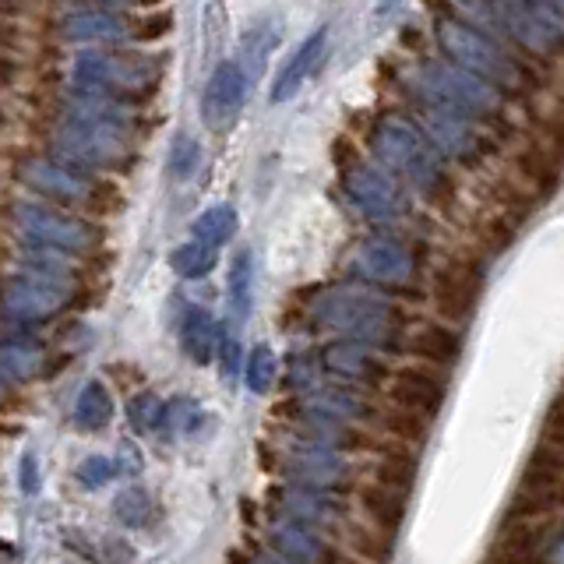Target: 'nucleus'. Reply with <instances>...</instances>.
<instances>
[{
    "mask_svg": "<svg viewBox=\"0 0 564 564\" xmlns=\"http://www.w3.org/2000/svg\"><path fill=\"white\" fill-rule=\"evenodd\" d=\"M286 473L293 487H307V490H325L335 494L343 490L349 480V463L346 452L328 448V445H314V441L296 437L286 448Z\"/></svg>",
    "mask_w": 564,
    "mask_h": 564,
    "instance_id": "dca6fc26",
    "label": "nucleus"
},
{
    "mask_svg": "<svg viewBox=\"0 0 564 564\" xmlns=\"http://www.w3.org/2000/svg\"><path fill=\"white\" fill-rule=\"evenodd\" d=\"M11 226L35 247H53V251H88L96 247L99 234L96 226H88L85 219L70 216L64 208L40 205V202H18L11 208Z\"/></svg>",
    "mask_w": 564,
    "mask_h": 564,
    "instance_id": "1a4fd4ad",
    "label": "nucleus"
},
{
    "mask_svg": "<svg viewBox=\"0 0 564 564\" xmlns=\"http://www.w3.org/2000/svg\"><path fill=\"white\" fill-rule=\"evenodd\" d=\"M22 490L40 494V458H35V452L22 455Z\"/></svg>",
    "mask_w": 564,
    "mask_h": 564,
    "instance_id": "a18cd8bd",
    "label": "nucleus"
},
{
    "mask_svg": "<svg viewBox=\"0 0 564 564\" xmlns=\"http://www.w3.org/2000/svg\"><path fill=\"white\" fill-rule=\"evenodd\" d=\"M113 516H117L123 525L141 529V525H145V522L152 519V501H149V494L141 490V487L120 490V494H117V501H113Z\"/></svg>",
    "mask_w": 564,
    "mask_h": 564,
    "instance_id": "ea45409f",
    "label": "nucleus"
},
{
    "mask_svg": "<svg viewBox=\"0 0 564 564\" xmlns=\"http://www.w3.org/2000/svg\"><path fill=\"white\" fill-rule=\"evenodd\" d=\"M410 93L416 96L420 110L463 117V120H476V123L498 120L501 102H505L498 88H490L487 82H480L463 67H455L445 57L416 64L410 75Z\"/></svg>",
    "mask_w": 564,
    "mask_h": 564,
    "instance_id": "20e7f679",
    "label": "nucleus"
},
{
    "mask_svg": "<svg viewBox=\"0 0 564 564\" xmlns=\"http://www.w3.org/2000/svg\"><path fill=\"white\" fill-rule=\"evenodd\" d=\"M311 317L317 328L339 335L346 343L370 349H402V317L399 307L381 290L367 282H335L314 296Z\"/></svg>",
    "mask_w": 564,
    "mask_h": 564,
    "instance_id": "f257e3e1",
    "label": "nucleus"
},
{
    "mask_svg": "<svg viewBox=\"0 0 564 564\" xmlns=\"http://www.w3.org/2000/svg\"><path fill=\"white\" fill-rule=\"evenodd\" d=\"M113 473L117 466L110 463V458H102V455H88L85 463L78 466V484L88 487V490H99L106 480H113Z\"/></svg>",
    "mask_w": 564,
    "mask_h": 564,
    "instance_id": "37998d69",
    "label": "nucleus"
},
{
    "mask_svg": "<svg viewBox=\"0 0 564 564\" xmlns=\"http://www.w3.org/2000/svg\"><path fill=\"white\" fill-rule=\"evenodd\" d=\"M272 554L286 557L290 564H346L343 554L328 543V536L293 525L286 519L272 525Z\"/></svg>",
    "mask_w": 564,
    "mask_h": 564,
    "instance_id": "4be33fe9",
    "label": "nucleus"
},
{
    "mask_svg": "<svg viewBox=\"0 0 564 564\" xmlns=\"http://www.w3.org/2000/svg\"><path fill=\"white\" fill-rule=\"evenodd\" d=\"M463 22L484 32H505L511 43L522 46L533 57H546L564 46V4L561 0H536V4H480V8H458Z\"/></svg>",
    "mask_w": 564,
    "mask_h": 564,
    "instance_id": "423d86ee",
    "label": "nucleus"
},
{
    "mask_svg": "<svg viewBox=\"0 0 564 564\" xmlns=\"http://www.w3.org/2000/svg\"><path fill=\"white\" fill-rule=\"evenodd\" d=\"M22 264H25V272H40V275L67 279V282H70V272H75V261H70L67 251H53V247H35V243L22 247Z\"/></svg>",
    "mask_w": 564,
    "mask_h": 564,
    "instance_id": "f704fd0d",
    "label": "nucleus"
},
{
    "mask_svg": "<svg viewBox=\"0 0 564 564\" xmlns=\"http://www.w3.org/2000/svg\"><path fill=\"white\" fill-rule=\"evenodd\" d=\"M247 564H290L286 557H279V554H258V557H251Z\"/></svg>",
    "mask_w": 564,
    "mask_h": 564,
    "instance_id": "09e8293b",
    "label": "nucleus"
},
{
    "mask_svg": "<svg viewBox=\"0 0 564 564\" xmlns=\"http://www.w3.org/2000/svg\"><path fill=\"white\" fill-rule=\"evenodd\" d=\"M349 159L339 163V181L349 205L360 212L367 223H392L405 212V194L402 184L395 181L384 166L375 159H364L352 149H346Z\"/></svg>",
    "mask_w": 564,
    "mask_h": 564,
    "instance_id": "6e6552de",
    "label": "nucleus"
},
{
    "mask_svg": "<svg viewBox=\"0 0 564 564\" xmlns=\"http://www.w3.org/2000/svg\"><path fill=\"white\" fill-rule=\"evenodd\" d=\"M53 159L78 173L93 176L96 170H120L134 159V141L128 120H85L61 117L50 138Z\"/></svg>",
    "mask_w": 564,
    "mask_h": 564,
    "instance_id": "39448f33",
    "label": "nucleus"
},
{
    "mask_svg": "<svg viewBox=\"0 0 564 564\" xmlns=\"http://www.w3.org/2000/svg\"><path fill=\"white\" fill-rule=\"evenodd\" d=\"M484 290V269L473 258H448L434 269L431 279V307L441 325H466Z\"/></svg>",
    "mask_w": 564,
    "mask_h": 564,
    "instance_id": "9b49d317",
    "label": "nucleus"
},
{
    "mask_svg": "<svg viewBox=\"0 0 564 564\" xmlns=\"http://www.w3.org/2000/svg\"><path fill=\"white\" fill-rule=\"evenodd\" d=\"M43 367V349L35 343H0V378L25 381Z\"/></svg>",
    "mask_w": 564,
    "mask_h": 564,
    "instance_id": "473e14b6",
    "label": "nucleus"
},
{
    "mask_svg": "<svg viewBox=\"0 0 564 564\" xmlns=\"http://www.w3.org/2000/svg\"><path fill=\"white\" fill-rule=\"evenodd\" d=\"M405 339H410L405 349H410L420 364L437 367V370H448L458 357H463V332L452 325H441V322L420 325L413 335H405Z\"/></svg>",
    "mask_w": 564,
    "mask_h": 564,
    "instance_id": "b1692460",
    "label": "nucleus"
},
{
    "mask_svg": "<svg viewBox=\"0 0 564 564\" xmlns=\"http://www.w3.org/2000/svg\"><path fill=\"white\" fill-rule=\"evenodd\" d=\"M194 240L205 243V247H223L226 240H234L237 234V212L229 205H216V208H205L198 219H194Z\"/></svg>",
    "mask_w": 564,
    "mask_h": 564,
    "instance_id": "2f4dec72",
    "label": "nucleus"
},
{
    "mask_svg": "<svg viewBox=\"0 0 564 564\" xmlns=\"http://www.w3.org/2000/svg\"><path fill=\"white\" fill-rule=\"evenodd\" d=\"M198 420H202V405L181 395V399H173L163 405V420H159V431L163 434H191L194 427H198Z\"/></svg>",
    "mask_w": 564,
    "mask_h": 564,
    "instance_id": "4c0bfd02",
    "label": "nucleus"
},
{
    "mask_svg": "<svg viewBox=\"0 0 564 564\" xmlns=\"http://www.w3.org/2000/svg\"><path fill=\"white\" fill-rule=\"evenodd\" d=\"M275 375H279V360L269 346H254L251 357H247V367H243V378H247V388H251L254 395H264L269 388L275 384Z\"/></svg>",
    "mask_w": 564,
    "mask_h": 564,
    "instance_id": "e433bc0d",
    "label": "nucleus"
},
{
    "mask_svg": "<svg viewBox=\"0 0 564 564\" xmlns=\"http://www.w3.org/2000/svg\"><path fill=\"white\" fill-rule=\"evenodd\" d=\"M18 176H22V184L29 191L46 194V198L61 202V205H82V208L93 205L96 187H99V176L70 170V166L57 163L53 155L25 159V163L18 166Z\"/></svg>",
    "mask_w": 564,
    "mask_h": 564,
    "instance_id": "2eb2a0df",
    "label": "nucleus"
},
{
    "mask_svg": "<svg viewBox=\"0 0 564 564\" xmlns=\"http://www.w3.org/2000/svg\"><path fill=\"white\" fill-rule=\"evenodd\" d=\"M282 43V25L279 18H258L243 29L240 35V57H237V67L243 70L247 82H258L264 64H269L272 50Z\"/></svg>",
    "mask_w": 564,
    "mask_h": 564,
    "instance_id": "bb28decb",
    "label": "nucleus"
},
{
    "mask_svg": "<svg viewBox=\"0 0 564 564\" xmlns=\"http://www.w3.org/2000/svg\"><path fill=\"white\" fill-rule=\"evenodd\" d=\"M75 85L96 88L120 102L141 99L163 78V61L152 53H128V50H82L70 64Z\"/></svg>",
    "mask_w": 564,
    "mask_h": 564,
    "instance_id": "0eeeda50",
    "label": "nucleus"
},
{
    "mask_svg": "<svg viewBox=\"0 0 564 564\" xmlns=\"http://www.w3.org/2000/svg\"><path fill=\"white\" fill-rule=\"evenodd\" d=\"M70 296H75V286L67 279L22 272L0 286V311L22 325H40L50 322L53 314H61L70 304Z\"/></svg>",
    "mask_w": 564,
    "mask_h": 564,
    "instance_id": "f8f14e48",
    "label": "nucleus"
},
{
    "mask_svg": "<svg viewBox=\"0 0 564 564\" xmlns=\"http://www.w3.org/2000/svg\"><path fill=\"white\" fill-rule=\"evenodd\" d=\"M370 155L384 166L395 181H405L416 187L423 198L434 205H448L455 194L452 173L441 163L437 149L431 145L427 131L420 128L413 117L402 113H381L370 128Z\"/></svg>",
    "mask_w": 564,
    "mask_h": 564,
    "instance_id": "f03ea898",
    "label": "nucleus"
},
{
    "mask_svg": "<svg viewBox=\"0 0 564 564\" xmlns=\"http://www.w3.org/2000/svg\"><path fill=\"white\" fill-rule=\"evenodd\" d=\"M170 176L173 181H191L202 166V145L191 134H176L170 145Z\"/></svg>",
    "mask_w": 564,
    "mask_h": 564,
    "instance_id": "58836bf2",
    "label": "nucleus"
},
{
    "mask_svg": "<svg viewBox=\"0 0 564 564\" xmlns=\"http://www.w3.org/2000/svg\"><path fill=\"white\" fill-rule=\"evenodd\" d=\"M14 46H18V32H14V25L0 22V53H11Z\"/></svg>",
    "mask_w": 564,
    "mask_h": 564,
    "instance_id": "de8ad7c7",
    "label": "nucleus"
},
{
    "mask_svg": "<svg viewBox=\"0 0 564 564\" xmlns=\"http://www.w3.org/2000/svg\"><path fill=\"white\" fill-rule=\"evenodd\" d=\"M437 46L445 53V61L469 70V75L487 82L490 88H498L501 96L505 93L519 96L525 88H533V82H536L533 67H529L522 57H516L498 35L463 22L458 14L441 18L437 22Z\"/></svg>",
    "mask_w": 564,
    "mask_h": 564,
    "instance_id": "7ed1b4c3",
    "label": "nucleus"
},
{
    "mask_svg": "<svg viewBox=\"0 0 564 564\" xmlns=\"http://www.w3.org/2000/svg\"><path fill=\"white\" fill-rule=\"evenodd\" d=\"M346 540H349V546L357 551L367 564H381V561H388L392 557V536H384L381 529H375L370 522H349L346 525Z\"/></svg>",
    "mask_w": 564,
    "mask_h": 564,
    "instance_id": "72a5a7b5",
    "label": "nucleus"
},
{
    "mask_svg": "<svg viewBox=\"0 0 564 564\" xmlns=\"http://www.w3.org/2000/svg\"><path fill=\"white\" fill-rule=\"evenodd\" d=\"M226 300H229V314L234 322H247L254 304V258L251 251H237L234 264H229V286H226Z\"/></svg>",
    "mask_w": 564,
    "mask_h": 564,
    "instance_id": "c756f323",
    "label": "nucleus"
},
{
    "mask_svg": "<svg viewBox=\"0 0 564 564\" xmlns=\"http://www.w3.org/2000/svg\"><path fill=\"white\" fill-rule=\"evenodd\" d=\"M304 405H307V413L349 423V427H357V423H375L384 413V410H378V402L370 399L364 388H349V384L343 388V384H322V381H314L304 392Z\"/></svg>",
    "mask_w": 564,
    "mask_h": 564,
    "instance_id": "aec40b11",
    "label": "nucleus"
},
{
    "mask_svg": "<svg viewBox=\"0 0 564 564\" xmlns=\"http://www.w3.org/2000/svg\"><path fill=\"white\" fill-rule=\"evenodd\" d=\"M346 564H367V561H346Z\"/></svg>",
    "mask_w": 564,
    "mask_h": 564,
    "instance_id": "8fccbe9b",
    "label": "nucleus"
},
{
    "mask_svg": "<svg viewBox=\"0 0 564 564\" xmlns=\"http://www.w3.org/2000/svg\"><path fill=\"white\" fill-rule=\"evenodd\" d=\"M14 78H18V61L8 57V53H0V93H4V88H11Z\"/></svg>",
    "mask_w": 564,
    "mask_h": 564,
    "instance_id": "49530a36",
    "label": "nucleus"
},
{
    "mask_svg": "<svg viewBox=\"0 0 564 564\" xmlns=\"http://www.w3.org/2000/svg\"><path fill=\"white\" fill-rule=\"evenodd\" d=\"M296 423H300L296 434L304 437V441H314V445H328V448H339V452L364 445V434L357 427H349V423H339V420L304 413Z\"/></svg>",
    "mask_w": 564,
    "mask_h": 564,
    "instance_id": "c85d7f7f",
    "label": "nucleus"
},
{
    "mask_svg": "<svg viewBox=\"0 0 564 564\" xmlns=\"http://www.w3.org/2000/svg\"><path fill=\"white\" fill-rule=\"evenodd\" d=\"M181 346L194 364H208L212 352L219 346V328L216 317H212L205 307H187L181 317Z\"/></svg>",
    "mask_w": 564,
    "mask_h": 564,
    "instance_id": "cd10ccee",
    "label": "nucleus"
},
{
    "mask_svg": "<svg viewBox=\"0 0 564 564\" xmlns=\"http://www.w3.org/2000/svg\"><path fill=\"white\" fill-rule=\"evenodd\" d=\"M540 452L564 458V399H557L551 405V413L543 416L540 427Z\"/></svg>",
    "mask_w": 564,
    "mask_h": 564,
    "instance_id": "a19ab883",
    "label": "nucleus"
},
{
    "mask_svg": "<svg viewBox=\"0 0 564 564\" xmlns=\"http://www.w3.org/2000/svg\"><path fill=\"white\" fill-rule=\"evenodd\" d=\"M128 413H131V423L138 431H155L159 420H163V402H159L152 392H141V395L131 399Z\"/></svg>",
    "mask_w": 564,
    "mask_h": 564,
    "instance_id": "79ce46f5",
    "label": "nucleus"
},
{
    "mask_svg": "<svg viewBox=\"0 0 564 564\" xmlns=\"http://www.w3.org/2000/svg\"><path fill=\"white\" fill-rule=\"evenodd\" d=\"M113 420V395L102 381H88L75 402V423L82 431H102Z\"/></svg>",
    "mask_w": 564,
    "mask_h": 564,
    "instance_id": "7c9ffc66",
    "label": "nucleus"
},
{
    "mask_svg": "<svg viewBox=\"0 0 564 564\" xmlns=\"http://www.w3.org/2000/svg\"><path fill=\"white\" fill-rule=\"evenodd\" d=\"M282 516L293 525H304V529H314V533H335V529H343L346 533V505L335 498V494H325V490H307V487H290L282 494Z\"/></svg>",
    "mask_w": 564,
    "mask_h": 564,
    "instance_id": "412c9836",
    "label": "nucleus"
},
{
    "mask_svg": "<svg viewBox=\"0 0 564 564\" xmlns=\"http://www.w3.org/2000/svg\"><path fill=\"white\" fill-rule=\"evenodd\" d=\"M247 88H251V82L243 78L237 61H223L216 70H212L208 82H205V93H202V120H205L208 131L223 134V131L234 128L240 110H243Z\"/></svg>",
    "mask_w": 564,
    "mask_h": 564,
    "instance_id": "a211bd4d",
    "label": "nucleus"
},
{
    "mask_svg": "<svg viewBox=\"0 0 564 564\" xmlns=\"http://www.w3.org/2000/svg\"><path fill=\"white\" fill-rule=\"evenodd\" d=\"M423 123L420 128L427 131L431 145L437 149V155H448L458 166H480L484 159L494 152V138L484 123L476 120H463V117H448V113H434V110H420Z\"/></svg>",
    "mask_w": 564,
    "mask_h": 564,
    "instance_id": "4468645a",
    "label": "nucleus"
},
{
    "mask_svg": "<svg viewBox=\"0 0 564 564\" xmlns=\"http://www.w3.org/2000/svg\"><path fill=\"white\" fill-rule=\"evenodd\" d=\"M128 32V18L113 8H75L61 18V35L70 43H117Z\"/></svg>",
    "mask_w": 564,
    "mask_h": 564,
    "instance_id": "5701e85b",
    "label": "nucleus"
},
{
    "mask_svg": "<svg viewBox=\"0 0 564 564\" xmlns=\"http://www.w3.org/2000/svg\"><path fill=\"white\" fill-rule=\"evenodd\" d=\"M325 40H328V32H325V29H317V32H311L307 40L293 50V57H290L286 64H282V70L275 75V85H272V102H290V99L300 93V88H304V82L314 75L317 61H322Z\"/></svg>",
    "mask_w": 564,
    "mask_h": 564,
    "instance_id": "393cba45",
    "label": "nucleus"
},
{
    "mask_svg": "<svg viewBox=\"0 0 564 564\" xmlns=\"http://www.w3.org/2000/svg\"><path fill=\"white\" fill-rule=\"evenodd\" d=\"M322 370L332 378L346 381L349 388H375L381 384L388 375V360L384 352L370 349V346H360V343H346V339H335L322 349Z\"/></svg>",
    "mask_w": 564,
    "mask_h": 564,
    "instance_id": "6ab92c4d",
    "label": "nucleus"
},
{
    "mask_svg": "<svg viewBox=\"0 0 564 564\" xmlns=\"http://www.w3.org/2000/svg\"><path fill=\"white\" fill-rule=\"evenodd\" d=\"M388 395H392V410H402L416 420L434 423L448 395V378L445 370L437 367H399L392 378H388Z\"/></svg>",
    "mask_w": 564,
    "mask_h": 564,
    "instance_id": "f3484780",
    "label": "nucleus"
},
{
    "mask_svg": "<svg viewBox=\"0 0 564 564\" xmlns=\"http://www.w3.org/2000/svg\"><path fill=\"white\" fill-rule=\"evenodd\" d=\"M170 264H173V272L184 279H205L212 269H216V251L198 240H187L170 254Z\"/></svg>",
    "mask_w": 564,
    "mask_h": 564,
    "instance_id": "c9c22d12",
    "label": "nucleus"
},
{
    "mask_svg": "<svg viewBox=\"0 0 564 564\" xmlns=\"http://www.w3.org/2000/svg\"><path fill=\"white\" fill-rule=\"evenodd\" d=\"M564 511V458L536 452L519 476V487L511 494L508 519L516 522H551Z\"/></svg>",
    "mask_w": 564,
    "mask_h": 564,
    "instance_id": "9d476101",
    "label": "nucleus"
},
{
    "mask_svg": "<svg viewBox=\"0 0 564 564\" xmlns=\"http://www.w3.org/2000/svg\"><path fill=\"white\" fill-rule=\"evenodd\" d=\"M352 272L375 290L410 286L416 279V254L395 237H367L364 243H357V251H352Z\"/></svg>",
    "mask_w": 564,
    "mask_h": 564,
    "instance_id": "ddd939ff",
    "label": "nucleus"
},
{
    "mask_svg": "<svg viewBox=\"0 0 564 564\" xmlns=\"http://www.w3.org/2000/svg\"><path fill=\"white\" fill-rule=\"evenodd\" d=\"M405 505H410V494L395 490V487H384L367 480L360 487V508H364V522H370L375 529H381L384 536H392L402 529L405 522Z\"/></svg>",
    "mask_w": 564,
    "mask_h": 564,
    "instance_id": "a878e982",
    "label": "nucleus"
},
{
    "mask_svg": "<svg viewBox=\"0 0 564 564\" xmlns=\"http://www.w3.org/2000/svg\"><path fill=\"white\" fill-rule=\"evenodd\" d=\"M0 399H4V384H0Z\"/></svg>",
    "mask_w": 564,
    "mask_h": 564,
    "instance_id": "3c124183",
    "label": "nucleus"
},
{
    "mask_svg": "<svg viewBox=\"0 0 564 564\" xmlns=\"http://www.w3.org/2000/svg\"><path fill=\"white\" fill-rule=\"evenodd\" d=\"M536 145L554 159V163L564 170V113L561 117H554L551 123L543 128V138L536 141Z\"/></svg>",
    "mask_w": 564,
    "mask_h": 564,
    "instance_id": "c03bdc74",
    "label": "nucleus"
}]
</instances>
